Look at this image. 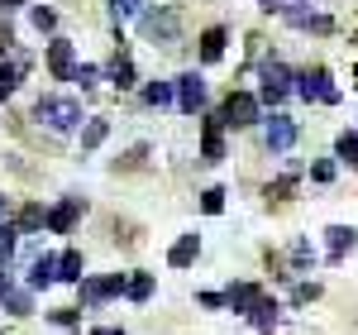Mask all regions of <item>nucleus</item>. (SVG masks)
<instances>
[{
	"label": "nucleus",
	"mask_w": 358,
	"mask_h": 335,
	"mask_svg": "<svg viewBox=\"0 0 358 335\" xmlns=\"http://www.w3.org/2000/svg\"><path fill=\"white\" fill-rule=\"evenodd\" d=\"M15 5H24V0H0V15H10Z\"/></svg>",
	"instance_id": "nucleus-34"
},
{
	"label": "nucleus",
	"mask_w": 358,
	"mask_h": 335,
	"mask_svg": "<svg viewBox=\"0 0 358 335\" xmlns=\"http://www.w3.org/2000/svg\"><path fill=\"white\" fill-rule=\"evenodd\" d=\"M15 86H20V72H15L10 62H0V96H10Z\"/></svg>",
	"instance_id": "nucleus-29"
},
{
	"label": "nucleus",
	"mask_w": 358,
	"mask_h": 335,
	"mask_svg": "<svg viewBox=\"0 0 358 335\" xmlns=\"http://www.w3.org/2000/svg\"><path fill=\"white\" fill-rule=\"evenodd\" d=\"M196 254H201V240H196V235H182V240L167 249V264H172V268H187Z\"/></svg>",
	"instance_id": "nucleus-13"
},
{
	"label": "nucleus",
	"mask_w": 358,
	"mask_h": 335,
	"mask_svg": "<svg viewBox=\"0 0 358 335\" xmlns=\"http://www.w3.org/2000/svg\"><path fill=\"white\" fill-rule=\"evenodd\" d=\"M224 158V144H220V115L206 120V163H220Z\"/></svg>",
	"instance_id": "nucleus-17"
},
{
	"label": "nucleus",
	"mask_w": 358,
	"mask_h": 335,
	"mask_svg": "<svg viewBox=\"0 0 358 335\" xmlns=\"http://www.w3.org/2000/svg\"><path fill=\"white\" fill-rule=\"evenodd\" d=\"M172 96H177V82H148L143 86V101H148V106H167Z\"/></svg>",
	"instance_id": "nucleus-20"
},
{
	"label": "nucleus",
	"mask_w": 358,
	"mask_h": 335,
	"mask_svg": "<svg viewBox=\"0 0 358 335\" xmlns=\"http://www.w3.org/2000/svg\"><path fill=\"white\" fill-rule=\"evenodd\" d=\"M48 282H57V259H53V254L34 259V268H29V287H34V292H38V287H48Z\"/></svg>",
	"instance_id": "nucleus-12"
},
{
	"label": "nucleus",
	"mask_w": 358,
	"mask_h": 335,
	"mask_svg": "<svg viewBox=\"0 0 358 335\" xmlns=\"http://www.w3.org/2000/svg\"><path fill=\"white\" fill-rule=\"evenodd\" d=\"M325 235H330V264H339V259L358 245V230H354V225H330Z\"/></svg>",
	"instance_id": "nucleus-10"
},
{
	"label": "nucleus",
	"mask_w": 358,
	"mask_h": 335,
	"mask_svg": "<svg viewBox=\"0 0 358 335\" xmlns=\"http://www.w3.org/2000/svg\"><path fill=\"white\" fill-rule=\"evenodd\" d=\"M0 211H5V201H0Z\"/></svg>",
	"instance_id": "nucleus-36"
},
{
	"label": "nucleus",
	"mask_w": 358,
	"mask_h": 335,
	"mask_svg": "<svg viewBox=\"0 0 358 335\" xmlns=\"http://www.w3.org/2000/svg\"><path fill=\"white\" fill-rule=\"evenodd\" d=\"M310 177H315V182H330V177H334V163H315V168H310Z\"/></svg>",
	"instance_id": "nucleus-32"
},
{
	"label": "nucleus",
	"mask_w": 358,
	"mask_h": 335,
	"mask_svg": "<svg viewBox=\"0 0 358 335\" xmlns=\"http://www.w3.org/2000/svg\"><path fill=\"white\" fill-rule=\"evenodd\" d=\"M34 115H38L48 130H57V135H67V130L82 125V106H77L72 96H43V101L34 106Z\"/></svg>",
	"instance_id": "nucleus-1"
},
{
	"label": "nucleus",
	"mask_w": 358,
	"mask_h": 335,
	"mask_svg": "<svg viewBox=\"0 0 358 335\" xmlns=\"http://www.w3.org/2000/svg\"><path fill=\"white\" fill-rule=\"evenodd\" d=\"M296 96H301V101L334 106V101H339V86H334V77L325 67H315V72H301V77H296Z\"/></svg>",
	"instance_id": "nucleus-2"
},
{
	"label": "nucleus",
	"mask_w": 358,
	"mask_h": 335,
	"mask_svg": "<svg viewBox=\"0 0 358 335\" xmlns=\"http://www.w3.org/2000/svg\"><path fill=\"white\" fill-rule=\"evenodd\" d=\"M91 335H124V331H120V326H96Z\"/></svg>",
	"instance_id": "nucleus-33"
},
{
	"label": "nucleus",
	"mask_w": 358,
	"mask_h": 335,
	"mask_svg": "<svg viewBox=\"0 0 358 335\" xmlns=\"http://www.w3.org/2000/svg\"><path fill=\"white\" fill-rule=\"evenodd\" d=\"M43 221H48V216H43V206H24V211H20V221H15V230H20V235H34Z\"/></svg>",
	"instance_id": "nucleus-23"
},
{
	"label": "nucleus",
	"mask_w": 358,
	"mask_h": 335,
	"mask_svg": "<svg viewBox=\"0 0 358 335\" xmlns=\"http://www.w3.org/2000/svg\"><path fill=\"white\" fill-rule=\"evenodd\" d=\"M177 106L187 115H196L201 106H206V82L196 77V72H187V77H177Z\"/></svg>",
	"instance_id": "nucleus-7"
},
{
	"label": "nucleus",
	"mask_w": 358,
	"mask_h": 335,
	"mask_svg": "<svg viewBox=\"0 0 358 335\" xmlns=\"http://www.w3.org/2000/svg\"><path fill=\"white\" fill-rule=\"evenodd\" d=\"M110 82L120 86V91H129V86H134V62H129L124 53H120V57L110 62Z\"/></svg>",
	"instance_id": "nucleus-19"
},
{
	"label": "nucleus",
	"mask_w": 358,
	"mask_h": 335,
	"mask_svg": "<svg viewBox=\"0 0 358 335\" xmlns=\"http://www.w3.org/2000/svg\"><path fill=\"white\" fill-rule=\"evenodd\" d=\"M143 34L158 39V43H172V39H177V15H172V10H163V15H143Z\"/></svg>",
	"instance_id": "nucleus-9"
},
{
	"label": "nucleus",
	"mask_w": 358,
	"mask_h": 335,
	"mask_svg": "<svg viewBox=\"0 0 358 335\" xmlns=\"http://www.w3.org/2000/svg\"><path fill=\"white\" fill-rule=\"evenodd\" d=\"M29 20H34V29H53V25H57V15L48 10V5H38V10H34Z\"/></svg>",
	"instance_id": "nucleus-31"
},
{
	"label": "nucleus",
	"mask_w": 358,
	"mask_h": 335,
	"mask_svg": "<svg viewBox=\"0 0 358 335\" xmlns=\"http://www.w3.org/2000/svg\"><path fill=\"white\" fill-rule=\"evenodd\" d=\"M48 67H53V77L67 82V77H72V67H77V48H72L67 39H53V43H48Z\"/></svg>",
	"instance_id": "nucleus-8"
},
{
	"label": "nucleus",
	"mask_w": 358,
	"mask_h": 335,
	"mask_svg": "<svg viewBox=\"0 0 358 335\" xmlns=\"http://www.w3.org/2000/svg\"><path fill=\"white\" fill-rule=\"evenodd\" d=\"M0 307L10 311V316H29V292H20V287H10V292L0 297Z\"/></svg>",
	"instance_id": "nucleus-24"
},
{
	"label": "nucleus",
	"mask_w": 358,
	"mask_h": 335,
	"mask_svg": "<svg viewBox=\"0 0 358 335\" xmlns=\"http://www.w3.org/2000/svg\"><path fill=\"white\" fill-rule=\"evenodd\" d=\"M334 153L344 158V163L358 168V130H349V135H339V144H334Z\"/></svg>",
	"instance_id": "nucleus-26"
},
{
	"label": "nucleus",
	"mask_w": 358,
	"mask_h": 335,
	"mask_svg": "<svg viewBox=\"0 0 358 335\" xmlns=\"http://www.w3.org/2000/svg\"><path fill=\"white\" fill-rule=\"evenodd\" d=\"M57 278H62V282H82L86 278V273H82V254H77V249L57 254Z\"/></svg>",
	"instance_id": "nucleus-15"
},
{
	"label": "nucleus",
	"mask_w": 358,
	"mask_h": 335,
	"mask_svg": "<svg viewBox=\"0 0 358 335\" xmlns=\"http://www.w3.org/2000/svg\"><path fill=\"white\" fill-rule=\"evenodd\" d=\"M224 302H229L234 311H253L263 297H258V287H253V282H239V287H229V292H224Z\"/></svg>",
	"instance_id": "nucleus-14"
},
{
	"label": "nucleus",
	"mask_w": 358,
	"mask_h": 335,
	"mask_svg": "<svg viewBox=\"0 0 358 335\" xmlns=\"http://www.w3.org/2000/svg\"><path fill=\"white\" fill-rule=\"evenodd\" d=\"M296 135H301V130H296L292 115H273V120H268V149H273V153H287V149L296 144Z\"/></svg>",
	"instance_id": "nucleus-6"
},
{
	"label": "nucleus",
	"mask_w": 358,
	"mask_h": 335,
	"mask_svg": "<svg viewBox=\"0 0 358 335\" xmlns=\"http://www.w3.org/2000/svg\"><path fill=\"white\" fill-rule=\"evenodd\" d=\"M220 53H224V29L215 25V29L201 34V57H206V62H220Z\"/></svg>",
	"instance_id": "nucleus-16"
},
{
	"label": "nucleus",
	"mask_w": 358,
	"mask_h": 335,
	"mask_svg": "<svg viewBox=\"0 0 358 335\" xmlns=\"http://www.w3.org/2000/svg\"><path fill=\"white\" fill-rule=\"evenodd\" d=\"M129 287V278L124 273H115V278H82V302H106V297H115V292H124Z\"/></svg>",
	"instance_id": "nucleus-5"
},
{
	"label": "nucleus",
	"mask_w": 358,
	"mask_h": 335,
	"mask_svg": "<svg viewBox=\"0 0 358 335\" xmlns=\"http://www.w3.org/2000/svg\"><path fill=\"white\" fill-rule=\"evenodd\" d=\"M201 211H206V216H220L224 211V187H210V192L201 196Z\"/></svg>",
	"instance_id": "nucleus-27"
},
{
	"label": "nucleus",
	"mask_w": 358,
	"mask_h": 335,
	"mask_svg": "<svg viewBox=\"0 0 358 335\" xmlns=\"http://www.w3.org/2000/svg\"><path fill=\"white\" fill-rule=\"evenodd\" d=\"M253 120H258V96L234 91V96L224 101V111H220V125H229V130H248Z\"/></svg>",
	"instance_id": "nucleus-3"
},
{
	"label": "nucleus",
	"mask_w": 358,
	"mask_h": 335,
	"mask_svg": "<svg viewBox=\"0 0 358 335\" xmlns=\"http://www.w3.org/2000/svg\"><path fill=\"white\" fill-rule=\"evenodd\" d=\"M15 245H20V230L15 225H0V268L15 259Z\"/></svg>",
	"instance_id": "nucleus-25"
},
{
	"label": "nucleus",
	"mask_w": 358,
	"mask_h": 335,
	"mask_svg": "<svg viewBox=\"0 0 358 335\" xmlns=\"http://www.w3.org/2000/svg\"><path fill=\"white\" fill-rule=\"evenodd\" d=\"M148 292H153V273H134L129 287H124V297H129V302H148Z\"/></svg>",
	"instance_id": "nucleus-22"
},
{
	"label": "nucleus",
	"mask_w": 358,
	"mask_h": 335,
	"mask_svg": "<svg viewBox=\"0 0 358 335\" xmlns=\"http://www.w3.org/2000/svg\"><path fill=\"white\" fill-rule=\"evenodd\" d=\"M96 77H101V72H96L91 62H82V67H72V77H67V82H77V86H91Z\"/></svg>",
	"instance_id": "nucleus-30"
},
{
	"label": "nucleus",
	"mask_w": 358,
	"mask_h": 335,
	"mask_svg": "<svg viewBox=\"0 0 358 335\" xmlns=\"http://www.w3.org/2000/svg\"><path fill=\"white\" fill-rule=\"evenodd\" d=\"M248 316H253V326H258V331H273V326H277V302H268V297H263V302L248 311Z\"/></svg>",
	"instance_id": "nucleus-21"
},
{
	"label": "nucleus",
	"mask_w": 358,
	"mask_h": 335,
	"mask_svg": "<svg viewBox=\"0 0 358 335\" xmlns=\"http://www.w3.org/2000/svg\"><path fill=\"white\" fill-rule=\"evenodd\" d=\"M110 10H115V20H134L143 10V0H110Z\"/></svg>",
	"instance_id": "nucleus-28"
},
{
	"label": "nucleus",
	"mask_w": 358,
	"mask_h": 335,
	"mask_svg": "<svg viewBox=\"0 0 358 335\" xmlns=\"http://www.w3.org/2000/svg\"><path fill=\"white\" fill-rule=\"evenodd\" d=\"M77 211H82V196H67L62 206L48 211V230H53V235H67V225L77 221Z\"/></svg>",
	"instance_id": "nucleus-11"
},
{
	"label": "nucleus",
	"mask_w": 358,
	"mask_h": 335,
	"mask_svg": "<svg viewBox=\"0 0 358 335\" xmlns=\"http://www.w3.org/2000/svg\"><path fill=\"white\" fill-rule=\"evenodd\" d=\"M5 292H10V273L0 268V297H5Z\"/></svg>",
	"instance_id": "nucleus-35"
},
{
	"label": "nucleus",
	"mask_w": 358,
	"mask_h": 335,
	"mask_svg": "<svg viewBox=\"0 0 358 335\" xmlns=\"http://www.w3.org/2000/svg\"><path fill=\"white\" fill-rule=\"evenodd\" d=\"M287 91H296V86H292V72H287L282 62H268V67H263V101L277 106V101H287Z\"/></svg>",
	"instance_id": "nucleus-4"
},
{
	"label": "nucleus",
	"mask_w": 358,
	"mask_h": 335,
	"mask_svg": "<svg viewBox=\"0 0 358 335\" xmlns=\"http://www.w3.org/2000/svg\"><path fill=\"white\" fill-rule=\"evenodd\" d=\"M106 135H110V125L96 115V120H86V130H82V149H101L106 144Z\"/></svg>",
	"instance_id": "nucleus-18"
}]
</instances>
